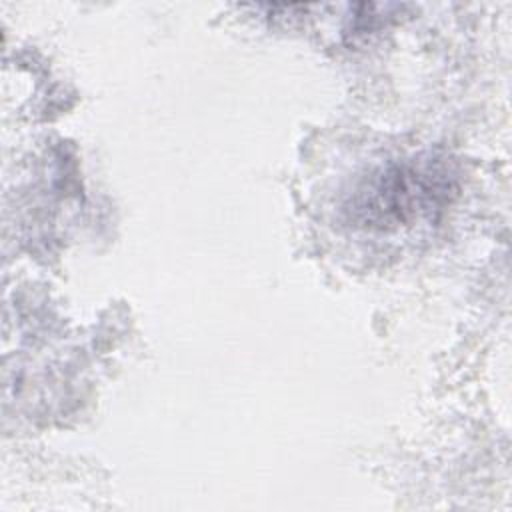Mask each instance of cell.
<instances>
[{"label": "cell", "instance_id": "cell-1", "mask_svg": "<svg viewBox=\"0 0 512 512\" xmlns=\"http://www.w3.org/2000/svg\"><path fill=\"white\" fill-rule=\"evenodd\" d=\"M456 194V176L438 158L390 162L364 176L346 202L354 226L394 230L442 210Z\"/></svg>", "mask_w": 512, "mask_h": 512}]
</instances>
